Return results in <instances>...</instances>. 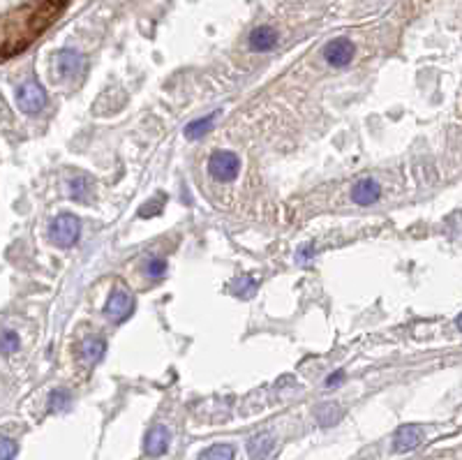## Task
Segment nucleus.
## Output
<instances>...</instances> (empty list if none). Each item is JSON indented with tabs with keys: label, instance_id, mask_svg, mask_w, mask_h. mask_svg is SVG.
I'll return each instance as SVG.
<instances>
[{
	"label": "nucleus",
	"instance_id": "obj_2",
	"mask_svg": "<svg viewBox=\"0 0 462 460\" xmlns=\"http://www.w3.org/2000/svg\"><path fill=\"white\" fill-rule=\"evenodd\" d=\"M208 171L213 178H217V181H222V183L233 181L240 171L238 155L231 153V150H215L208 160Z\"/></svg>",
	"mask_w": 462,
	"mask_h": 460
},
{
	"label": "nucleus",
	"instance_id": "obj_13",
	"mask_svg": "<svg viewBox=\"0 0 462 460\" xmlns=\"http://www.w3.org/2000/svg\"><path fill=\"white\" fill-rule=\"evenodd\" d=\"M213 123H215V114H211L208 118H199V121H192L188 127H185V136L188 139H202L206 132H211Z\"/></svg>",
	"mask_w": 462,
	"mask_h": 460
},
{
	"label": "nucleus",
	"instance_id": "obj_12",
	"mask_svg": "<svg viewBox=\"0 0 462 460\" xmlns=\"http://www.w3.org/2000/svg\"><path fill=\"white\" fill-rule=\"evenodd\" d=\"M107 352V342L98 338V335H93V338H88L84 342V347H81V354H84L86 363H98L102 356Z\"/></svg>",
	"mask_w": 462,
	"mask_h": 460
},
{
	"label": "nucleus",
	"instance_id": "obj_20",
	"mask_svg": "<svg viewBox=\"0 0 462 460\" xmlns=\"http://www.w3.org/2000/svg\"><path fill=\"white\" fill-rule=\"evenodd\" d=\"M17 442L15 439H0V458H15L17 456Z\"/></svg>",
	"mask_w": 462,
	"mask_h": 460
},
{
	"label": "nucleus",
	"instance_id": "obj_14",
	"mask_svg": "<svg viewBox=\"0 0 462 460\" xmlns=\"http://www.w3.org/2000/svg\"><path fill=\"white\" fill-rule=\"evenodd\" d=\"M273 446V437L268 432H261V435H254L250 439V456L259 458V456H268Z\"/></svg>",
	"mask_w": 462,
	"mask_h": 460
},
{
	"label": "nucleus",
	"instance_id": "obj_10",
	"mask_svg": "<svg viewBox=\"0 0 462 460\" xmlns=\"http://www.w3.org/2000/svg\"><path fill=\"white\" fill-rule=\"evenodd\" d=\"M420 439H423V432H420L416 425H402L398 432H396V449L402 453V451H411L416 449V446L420 444Z\"/></svg>",
	"mask_w": 462,
	"mask_h": 460
},
{
	"label": "nucleus",
	"instance_id": "obj_5",
	"mask_svg": "<svg viewBox=\"0 0 462 460\" xmlns=\"http://www.w3.org/2000/svg\"><path fill=\"white\" fill-rule=\"evenodd\" d=\"M56 70H58L60 77L77 79L86 70V58L74 49H60L58 56H56Z\"/></svg>",
	"mask_w": 462,
	"mask_h": 460
},
{
	"label": "nucleus",
	"instance_id": "obj_3",
	"mask_svg": "<svg viewBox=\"0 0 462 460\" xmlns=\"http://www.w3.org/2000/svg\"><path fill=\"white\" fill-rule=\"evenodd\" d=\"M17 105L24 114H39L46 107V91L37 81H26L17 93Z\"/></svg>",
	"mask_w": 462,
	"mask_h": 460
},
{
	"label": "nucleus",
	"instance_id": "obj_21",
	"mask_svg": "<svg viewBox=\"0 0 462 460\" xmlns=\"http://www.w3.org/2000/svg\"><path fill=\"white\" fill-rule=\"evenodd\" d=\"M310 257H312V245H305V248H303L299 255H296V259H299V262H308Z\"/></svg>",
	"mask_w": 462,
	"mask_h": 460
},
{
	"label": "nucleus",
	"instance_id": "obj_1",
	"mask_svg": "<svg viewBox=\"0 0 462 460\" xmlns=\"http://www.w3.org/2000/svg\"><path fill=\"white\" fill-rule=\"evenodd\" d=\"M79 234H81V222L79 218L70 215V213L58 215L51 222V229H49V238L58 248H72V245L79 241Z\"/></svg>",
	"mask_w": 462,
	"mask_h": 460
},
{
	"label": "nucleus",
	"instance_id": "obj_7",
	"mask_svg": "<svg viewBox=\"0 0 462 460\" xmlns=\"http://www.w3.org/2000/svg\"><path fill=\"white\" fill-rule=\"evenodd\" d=\"M379 197H382V188H379V183L372 181V178H363V181H358L354 185V190H351V199H354V204L358 206L375 204Z\"/></svg>",
	"mask_w": 462,
	"mask_h": 460
},
{
	"label": "nucleus",
	"instance_id": "obj_18",
	"mask_svg": "<svg viewBox=\"0 0 462 460\" xmlns=\"http://www.w3.org/2000/svg\"><path fill=\"white\" fill-rule=\"evenodd\" d=\"M257 290V283H254L252 278H240L236 285H233V292L236 294H243V297H250Z\"/></svg>",
	"mask_w": 462,
	"mask_h": 460
},
{
	"label": "nucleus",
	"instance_id": "obj_11",
	"mask_svg": "<svg viewBox=\"0 0 462 460\" xmlns=\"http://www.w3.org/2000/svg\"><path fill=\"white\" fill-rule=\"evenodd\" d=\"M70 195L77 202H91L93 197V181L88 176H77L70 181Z\"/></svg>",
	"mask_w": 462,
	"mask_h": 460
},
{
	"label": "nucleus",
	"instance_id": "obj_6",
	"mask_svg": "<svg viewBox=\"0 0 462 460\" xmlns=\"http://www.w3.org/2000/svg\"><path fill=\"white\" fill-rule=\"evenodd\" d=\"M105 312L114 321H125L127 317H132V312H134V299L130 297L127 292H123V290L114 292L112 297H109V301H107Z\"/></svg>",
	"mask_w": 462,
	"mask_h": 460
},
{
	"label": "nucleus",
	"instance_id": "obj_22",
	"mask_svg": "<svg viewBox=\"0 0 462 460\" xmlns=\"http://www.w3.org/2000/svg\"><path fill=\"white\" fill-rule=\"evenodd\" d=\"M342 382V373H335V375H330L328 380H326V384L328 387H335V384H340Z\"/></svg>",
	"mask_w": 462,
	"mask_h": 460
},
{
	"label": "nucleus",
	"instance_id": "obj_15",
	"mask_svg": "<svg viewBox=\"0 0 462 460\" xmlns=\"http://www.w3.org/2000/svg\"><path fill=\"white\" fill-rule=\"evenodd\" d=\"M202 458H208V460H231L233 458V449L229 444H215V446H211V449H206L204 453H202Z\"/></svg>",
	"mask_w": 462,
	"mask_h": 460
},
{
	"label": "nucleus",
	"instance_id": "obj_8",
	"mask_svg": "<svg viewBox=\"0 0 462 460\" xmlns=\"http://www.w3.org/2000/svg\"><path fill=\"white\" fill-rule=\"evenodd\" d=\"M169 442H171V432L167 425H155L146 435V453L148 456H162L169 449Z\"/></svg>",
	"mask_w": 462,
	"mask_h": 460
},
{
	"label": "nucleus",
	"instance_id": "obj_16",
	"mask_svg": "<svg viewBox=\"0 0 462 460\" xmlns=\"http://www.w3.org/2000/svg\"><path fill=\"white\" fill-rule=\"evenodd\" d=\"M67 407H70V393L63 391V389L53 391V393L49 396V409L58 412V409H67Z\"/></svg>",
	"mask_w": 462,
	"mask_h": 460
},
{
	"label": "nucleus",
	"instance_id": "obj_17",
	"mask_svg": "<svg viewBox=\"0 0 462 460\" xmlns=\"http://www.w3.org/2000/svg\"><path fill=\"white\" fill-rule=\"evenodd\" d=\"M17 349H19V335L15 331H5L0 335V352L10 354V352H17Z\"/></svg>",
	"mask_w": 462,
	"mask_h": 460
},
{
	"label": "nucleus",
	"instance_id": "obj_4",
	"mask_svg": "<svg viewBox=\"0 0 462 460\" xmlns=\"http://www.w3.org/2000/svg\"><path fill=\"white\" fill-rule=\"evenodd\" d=\"M354 53H356L354 44L344 37L330 39V42L323 46V58H326V63L333 67H347L351 60H354Z\"/></svg>",
	"mask_w": 462,
	"mask_h": 460
},
{
	"label": "nucleus",
	"instance_id": "obj_9",
	"mask_svg": "<svg viewBox=\"0 0 462 460\" xmlns=\"http://www.w3.org/2000/svg\"><path fill=\"white\" fill-rule=\"evenodd\" d=\"M275 44H278V33H275L271 26H259V28H254L250 33V49L252 51H271L275 49Z\"/></svg>",
	"mask_w": 462,
	"mask_h": 460
},
{
	"label": "nucleus",
	"instance_id": "obj_19",
	"mask_svg": "<svg viewBox=\"0 0 462 460\" xmlns=\"http://www.w3.org/2000/svg\"><path fill=\"white\" fill-rule=\"evenodd\" d=\"M164 271H167V262H164V259H150L146 264V273L150 278H160L164 276Z\"/></svg>",
	"mask_w": 462,
	"mask_h": 460
}]
</instances>
